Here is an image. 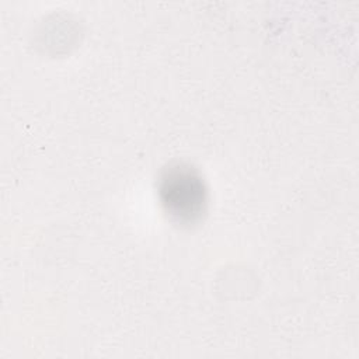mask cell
<instances>
[{
    "label": "cell",
    "instance_id": "obj_1",
    "mask_svg": "<svg viewBox=\"0 0 359 359\" xmlns=\"http://www.w3.org/2000/svg\"><path fill=\"white\" fill-rule=\"evenodd\" d=\"M158 196L167 215L184 224L199 220L208 205L205 181L188 164H172L161 172Z\"/></svg>",
    "mask_w": 359,
    "mask_h": 359
}]
</instances>
